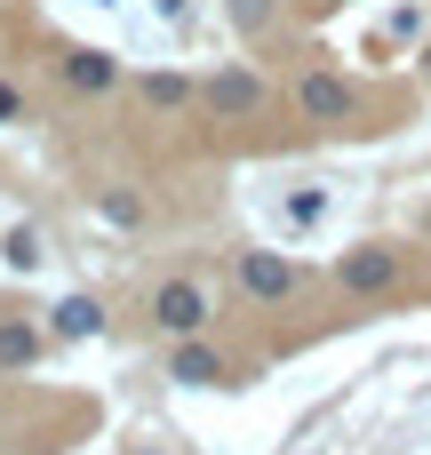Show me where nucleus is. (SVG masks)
Masks as SVG:
<instances>
[{"mask_svg":"<svg viewBox=\"0 0 431 455\" xmlns=\"http://www.w3.org/2000/svg\"><path fill=\"white\" fill-rule=\"evenodd\" d=\"M296 112H304V120H352V112H360V88L336 80V72H304V80H296Z\"/></svg>","mask_w":431,"mask_h":455,"instance_id":"1","label":"nucleus"},{"mask_svg":"<svg viewBox=\"0 0 431 455\" xmlns=\"http://www.w3.org/2000/svg\"><path fill=\"white\" fill-rule=\"evenodd\" d=\"M152 320H160L168 336H200V328H208V296H200L192 280H168V288L152 296Z\"/></svg>","mask_w":431,"mask_h":455,"instance_id":"2","label":"nucleus"},{"mask_svg":"<svg viewBox=\"0 0 431 455\" xmlns=\"http://www.w3.org/2000/svg\"><path fill=\"white\" fill-rule=\"evenodd\" d=\"M240 288L248 296H288L296 288V264L288 256H240Z\"/></svg>","mask_w":431,"mask_h":455,"instance_id":"3","label":"nucleus"},{"mask_svg":"<svg viewBox=\"0 0 431 455\" xmlns=\"http://www.w3.org/2000/svg\"><path fill=\"white\" fill-rule=\"evenodd\" d=\"M400 280V256L392 248H360V256H344V288H392Z\"/></svg>","mask_w":431,"mask_h":455,"instance_id":"4","label":"nucleus"},{"mask_svg":"<svg viewBox=\"0 0 431 455\" xmlns=\"http://www.w3.org/2000/svg\"><path fill=\"white\" fill-rule=\"evenodd\" d=\"M64 80L96 96V88H112V80H120V64H112L104 48H72V56H64Z\"/></svg>","mask_w":431,"mask_h":455,"instance_id":"5","label":"nucleus"},{"mask_svg":"<svg viewBox=\"0 0 431 455\" xmlns=\"http://www.w3.org/2000/svg\"><path fill=\"white\" fill-rule=\"evenodd\" d=\"M256 96H264L256 72H216V80H208V104H216V112H256Z\"/></svg>","mask_w":431,"mask_h":455,"instance_id":"6","label":"nucleus"},{"mask_svg":"<svg viewBox=\"0 0 431 455\" xmlns=\"http://www.w3.org/2000/svg\"><path fill=\"white\" fill-rule=\"evenodd\" d=\"M48 328H56L64 344H80V336H96V328H104V304H96V296H64Z\"/></svg>","mask_w":431,"mask_h":455,"instance_id":"7","label":"nucleus"},{"mask_svg":"<svg viewBox=\"0 0 431 455\" xmlns=\"http://www.w3.org/2000/svg\"><path fill=\"white\" fill-rule=\"evenodd\" d=\"M32 360H40V328L0 320V368H32Z\"/></svg>","mask_w":431,"mask_h":455,"instance_id":"8","label":"nucleus"},{"mask_svg":"<svg viewBox=\"0 0 431 455\" xmlns=\"http://www.w3.org/2000/svg\"><path fill=\"white\" fill-rule=\"evenodd\" d=\"M168 376H176V384H224V360H216V352H200V344H184Z\"/></svg>","mask_w":431,"mask_h":455,"instance_id":"9","label":"nucleus"},{"mask_svg":"<svg viewBox=\"0 0 431 455\" xmlns=\"http://www.w3.org/2000/svg\"><path fill=\"white\" fill-rule=\"evenodd\" d=\"M144 96H152V104H184V96H192V80H176V72H152V80H144Z\"/></svg>","mask_w":431,"mask_h":455,"instance_id":"10","label":"nucleus"},{"mask_svg":"<svg viewBox=\"0 0 431 455\" xmlns=\"http://www.w3.org/2000/svg\"><path fill=\"white\" fill-rule=\"evenodd\" d=\"M8 264H16V272H32V264H40V232H24V224H16V232H8Z\"/></svg>","mask_w":431,"mask_h":455,"instance_id":"11","label":"nucleus"},{"mask_svg":"<svg viewBox=\"0 0 431 455\" xmlns=\"http://www.w3.org/2000/svg\"><path fill=\"white\" fill-rule=\"evenodd\" d=\"M232 24H240V32H264V24H272V0H232Z\"/></svg>","mask_w":431,"mask_h":455,"instance_id":"12","label":"nucleus"},{"mask_svg":"<svg viewBox=\"0 0 431 455\" xmlns=\"http://www.w3.org/2000/svg\"><path fill=\"white\" fill-rule=\"evenodd\" d=\"M16 112H24V96H16V88H8V80H0V128H8V120H16Z\"/></svg>","mask_w":431,"mask_h":455,"instance_id":"13","label":"nucleus"},{"mask_svg":"<svg viewBox=\"0 0 431 455\" xmlns=\"http://www.w3.org/2000/svg\"><path fill=\"white\" fill-rule=\"evenodd\" d=\"M152 8H160V16H184V0H152Z\"/></svg>","mask_w":431,"mask_h":455,"instance_id":"14","label":"nucleus"},{"mask_svg":"<svg viewBox=\"0 0 431 455\" xmlns=\"http://www.w3.org/2000/svg\"><path fill=\"white\" fill-rule=\"evenodd\" d=\"M424 72H431V64H424Z\"/></svg>","mask_w":431,"mask_h":455,"instance_id":"15","label":"nucleus"}]
</instances>
